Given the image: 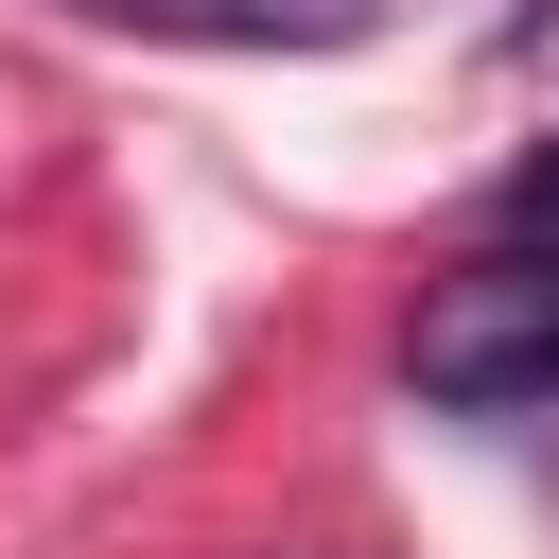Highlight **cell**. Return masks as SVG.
<instances>
[{
	"mask_svg": "<svg viewBox=\"0 0 559 559\" xmlns=\"http://www.w3.org/2000/svg\"><path fill=\"white\" fill-rule=\"evenodd\" d=\"M402 384L454 402V419H559V245H489L419 297L402 332Z\"/></svg>",
	"mask_w": 559,
	"mask_h": 559,
	"instance_id": "6da1fadb",
	"label": "cell"
},
{
	"mask_svg": "<svg viewBox=\"0 0 559 559\" xmlns=\"http://www.w3.org/2000/svg\"><path fill=\"white\" fill-rule=\"evenodd\" d=\"M384 0H122V35H227V52H332Z\"/></svg>",
	"mask_w": 559,
	"mask_h": 559,
	"instance_id": "7a4b0ae2",
	"label": "cell"
},
{
	"mask_svg": "<svg viewBox=\"0 0 559 559\" xmlns=\"http://www.w3.org/2000/svg\"><path fill=\"white\" fill-rule=\"evenodd\" d=\"M507 227H524V245H559V140H542V157L507 175Z\"/></svg>",
	"mask_w": 559,
	"mask_h": 559,
	"instance_id": "3957f363",
	"label": "cell"
},
{
	"mask_svg": "<svg viewBox=\"0 0 559 559\" xmlns=\"http://www.w3.org/2000/svg\"><path fill=\"white\" fill-rule=\"evenodd\" d=\"M87 17H122V0H87Z\"/></svg>",
	"mask_w": 559,
	"mask_h": 559,
	"instance_id": "277c9868",
	"label": "cell"
}]
</instances>
